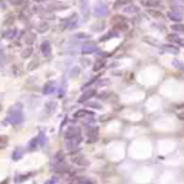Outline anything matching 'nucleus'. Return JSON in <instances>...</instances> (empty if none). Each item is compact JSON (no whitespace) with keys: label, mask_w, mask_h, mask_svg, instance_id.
<instances>
[{"label":"nucleus","mask_w":184,"mask_h":184,"mask_svg":"<svg viewBox=\"0 0 184 184\" xmlns=\"http://www.w3.org/2000/svg\"><path fill=\"white\" fill-rule=\"evenodd\" d=\"M9 124L12 125H20L23 124L24 121V115H23V110H22V105H14L12 109L9 110L8 112V116H6V120Z\"/></svg>","instance_id":"obj_1"},{"label":"nucleus","mask_w":184,"mask_h":184,"mask_svg":"<svg viewBox=\"0 0 184 184\" xmlns=\"http://www.w3.org/2000/svg\"><path fill=\"white\" fill-rule=\"evenodd\" d=\"M109 14V8L104 3H97L94 8V15L97 18H105Z\"/></svg>","instance_id":"obj_2"},{"label":"nucleus","mask_w":184,"mask_h":184,"mask_svg":"<svg viewBox=\"0 0 184 184\" xmlns=\"http://www.w3.org/2000/svg\"><path fill=\"white\" fill-rule=\"evenodd\" d=\"M71 161L76 165H79V167H87L88 165V160L82 154H72L71 155Z\"/></svg>","instance_id":"obj_3"},{"label":"nucleus","mask_w":184,"mask_h":184,"mask_svg":"<svg viewBox=\"0 0 184 184\" xmlns=\"http://www.w3.org/2000/svg\"><path fill=\"white\" fill-rule=\"evenodd\" d=\"M81 141H82V136H77V138H73V139H67V141H66L67 150H69V151L76 150L79 146Z\"/></svg>","instance_id":"obj_4"},{"label":"nucleus","mask_w":184,"mask_h":184,"mask_svg":"<svg viewBox=\"0 0 184 184\" xmlns=\"http://www.w3.org/2000/svg\"><path fill=\"white\" fill-rule=\"evenodd\" d=\"M112 22H114V24H115L117 30H127L129 29V24L126 23V20L122 17H120V15L115 17L114 19H112Z\"/></svg>","instance_id":"obj_5"},{"label":"nucleus","mask_w":184,"mask_h":184,"mask_svg":"<svg viewBox=\"0 0 184 184\" xmlns=\"http://www.w3.org/2000/svg\"><path fill=\"white\" fill-rule=\"evenodd\" d=\"M96 50H97V46L94 42L85 43L82 47H81V53L82 54H92V53H95Z\"/></svg>","instance_id":"obj_6"},{"label":"nucleus","mask_w":184,"mask_h":184,"mask_svg":"<svg viewBox=\"0 0 184 184\" xmlns=\"http://www.w3.org/2000/svg\"><path fill=\"white\" fill-rule=\"evenodd\" d=\"M77 136H81V129L77 127V126H71L68 127V130L66 131V140L67 139H73V138H77Z\"/></svg>","instance_id":"obj_7"},{"label":"nucleus","mask_w":184,"mask_h":184,"mask_svg":"<svg viewBox=\"0 0 184 184\" xmlns=\"http://www.w3.org/2000/svg\"><path fill=\"white\" fill-rule=\"evenodd\" d=\"M79 9H81V13H82V17L85 19H87L90 17V3H88V0H79Z\"/></svg>","instance_id":"obj_8"},{"label":"nucleus","mask_w":184,"mask_h":184,"mask_svg":"<svg viewBox=\"0 0 184 184\" xmlns=\"http://www.w3.org/2000/svg\"><path fill=\"white\" fill-rule=\"evenodd\" d=\"M96 95V91L95 90H87V91H85L82 95L79 96V98H78V102L79 104H85V102H87V101H90L92 97H94Z\"/></svg>","instance_id":"obj_9"},{"label":"nucleus","mask_w":184,"mask_h":184,"mask_svg":"<svg viewBox=\"0 0 184 184\" xmlns=\"http://www.w3.org/2000/svg\"><path fill=\"white\" fill-rule=\"evenodd\" d=\"M98 134V129L96 126H91L87 129V135H88V142H94L97 139Z\"/></svg>","instance_id":"obj_10"},{"label":"nucleus","mask_w":184,"mask_h":184,"mask_svg":"<svg viewBox=\"0 0 184 184\" xmlns=\"http://www.w3.org/2000/svg\"><path fill=\"white\" fill-rule=\"evenodd\" d=\"M54 91H56V82L54 81H49V82H47L43 87V94L44 95H50V94H53Z\"/></svg>","instance_id":"obj_11"},{"label":"nucleus","mask_w":184,"mask_h":184,"mask_svg":"<svg viewBox=\"0 0 184 184\" xmlns=\"http://www.w3.org/2000/svg\"><path fill=\"white\" fill-rule=\"evenodd\" d=\"M161 49L164 50L165 53H170V54H178L179 53V48L173 46V44H165V46H161Z\"/></svg>","instance_id":"obj_12"},{"label":"nucleus","mask_w":184,"mask_h":184,"mask_svg":"<svg viewBox=\"0 0 184 184\" xmlns=\"http://www.w3.org/2000/svg\"><path fill=\"white\" fill-rule=\"evenodd\" d=\"M75 119H83V117H88V116H94V112H91L88 110H78L75 112Z\"/></svg>","instance_id":"obj_13"},{"label":"nucleus","mask_w":184,"mask_h":184,"mask_svg":"<svg viewBox=\"0 0 184 184\" xmlns=\"http://www.w3.org/2000/svg\"><path fill=\"white\" fill-rule=\"evenodd\" d=\"M124 13H125L126 15H135V14L139 13V8H138L136 5H132V4L126 5V6L124 8Z\"/></svg>","instance_id":"obj_14"},{"label":"nucleus","mask_w":184,"mask_h":184,"mask_svg":"<svg viewBox=\"0 0 184 184\" xmlns=\"http://www.w3.org/2000/svg\"><path fill=\"white\" fill-rule=\"evenodd\" d=\"M105 66H106V59L105 58H97L94 63V71L95 72H98V71H101Z\"/></svg>","instance_id":"obj_15"},{"label":"nucleus","mask_w":184,"mask_h":184,"mask_svg":"<svg viewBox=\"0 0 184 184\" xmlns=\"http://www.w3.org/2000/svg\"><path fill=\"white\" fill-rule=\"evenodd\" d=\"M66 22H67V23H64V27H66V28H69V29L75 28V27L77 25V14H73L71 18L66 19Z\"/></svg>","instance_id":"obj_16"},{"label":"nucleus","mask_w":184,"mask_h":184,"mask_svg":"<svg viewBox=\"0 0 184 184\" xmlns=\"http://www.w3.org/2000/svg\"><path fill=\"white\" fill-rule=\"evenodd\" d=\"M40 50H42V53L47 57V56H49L50 54V50H52V46H50V43L49 42H43L42 44H40Z\"/></svg>","instance_id":"obj_17"},{"label":"nucleus","mask_w":184,"mask_h":184,"mask_svg":"<svg viewBox=\"0 0 184 184\" xmlns=\"http://www.w3.org/2000/svg\"><path fill=\"white\" fill-rule=\"evenodd\" d=\"M168 18L169 19H171L173 22H175V23H179V22H182V15L179 14V13H177V12H174V10H170V12H168Z\"/></svg>","instance_id":"obj_18"},{"label":"nucleus","mask_w":184,"mask_h":184,"mask_svg":"<svg viewBox=\"0 0 184 184\" xmlns=\"http://www.w3.org/2000/svg\"><path fill=\"white\" fill-rule=\"evenodd\" d=\"M142 40H144L145 43L153 46V47H160V42H159L158 39L153 38V37H144V38H142Z\"/></svg>","instance_id":"obj_19"},{"label":"nucleus","mask_w":184,"mask_h":184,"mask_svg":"<svg viewBox=\"0 0 184 184\" xmlns=\"http://www.w3.org/2000/svg\"><path fill=\"white\" fill-rule=\"evenodd\" d=\"M115 37H119V30H111V32H109L107 34H105L104 37L100 38V42H105V40L107 39H111V38H115Z\"/></svg>","instance_id":"obj_20"},{"label":"nucleus","mask_w":184,"mask_h":184,"mask_svg":"<svg viewBox=\"0 0 184 184\" xmlns=\"http://www.w3.org/2000/svg\"><path fill=\"white\" fill-rule=\"evenodd\" d=\"M141 4L144 5V6L155 8V6H159V5H160V2H159V0H142Z\"/></svg>","instance_id":"obj_21"},{"label":"nucleus","mask_w":184,"mask_h":184,"mask_svg":"<svg viewBox=\"0 0 184 184\" xmlns=\"http://www.w3.org/2000/svg\"><path fill=\"white\" fill-rule=\"evenodd\" d=\"M171 30H174L175 33H184V24L183 23H174L170 25Z\"/></svg>","instance_id":"obj_22"},{"label":"nucleus","mask_w":184,"mask_h":184,"mask_svg":"<svg viewBox=\"0 0 184 184\" xmlns=\"http://www.w3.org/2000/svg\"><path fill=\"white\" fill-rule=\"evenodd\" d=\"M167 40L170 43H179V40H180V37L177 34V33H170L167 35Z\"/></svg>","instance_id":"obj_23"},{"label":"nucleus","mask_w":184,"mask_h":184,"mask_svg":"<svg viewBox=\"0 0 184 184\" xmlns=\"http://www.w3.org/2000/svg\"><path fill=\"white\" fill-rule=\"evenodd\" d=\"M35 34L34 33H28L27 35H25V43L28 44V46H32L34 42H35Z\"/></svg>","instance_id":"obj_24"},{"label":"nucleus","mask_w":184,"mask_h":184,"mask_svg":"<svg viewBox=\"0 0 184 184\" xmlns=\"http://www.w3.org/2000/svg\"><path fill=\"white\" fill-rule=\"evenodd\" d=\"M39 146V141H38V136L37 138H33L32 140L29 141V145H28V148H29V150H35Z\"/></svg>","instance_id":"obj_25"},{"label":"nucleus","mask_w":184,"mask_h":184,"mask_svg":"<svg viewBox=\"0 0 184 184\" xmlns=\"http://www.w3.org/2000/svg\"><path fill=\"white\" fill-rule=\"evenodd\" d=\"M38 141H39V146H44L46 145V142H47V136L43 131H40L39 132V135H38Z\"/></svg>","instance_id":"obj_26"},{"label":"nucleus","mask_w":184,"mask_h":184,"mask_svg":"<svg viewBox=\"0 0 184 184\" xmlns=\"http://www.w3.org/2000/svg\"><path fill=\"white\" fill-rule=\"evenodd\" d=\"M37 67H39V58H34L32 62L28 64V71H34Z\"/></svg>","instance_id":"obj_27"},{"label":"nucleus","mask_w":184,"mask_h":184,"mask_svg":"<svg viewBox=\"0 0 184 184\" xmlns=\"http://www.w3.org/2000/svg\"><path fill=\"white\" fill-rule=\"evenodd\" d=\"M131 2H130V0H116V2H115V8L117 9L119 6H124V5H129Z\"/></svg>","instance_id":"obj_28"},{"label":"nucleus","mask_w":184,"mask_h":184,"mask_svg":"<svg viewBox=\"0 0 184 184\" xmlns=\"http://www.w3.org/2000/svg\"><path fill=\"white\" fill-rule=\"evenodd\" d=\"M148 13H149V15L154 17V18H161L163 17V14L159 12V10H154V9H149Z\"/></svg>","instance_id":"obj_29"},{"label":"nucleus","mask_w":184,"mask_h":184,"mask_svg":"<svg viewBox=\"0 0 184 184\" xmlns=\"http://www.w3.org/2000/svg\"><path fill=\"white\" fill-rule=\"evenodd\" d=\"M22 156H23V150H22V149L14 150V153H13V159H14V160H19Z\"/></svg>","instance_id":"obj_30"},{"label":"nucleus","mask_w":184,"mask_h":184,"mask_svg":"<svg viewBox=\"0 0 184 184\" xmlns=\"http://www.w3.org/2000/svg\"><path fill=\"white\" fill-rule=\"evenodd\" d=\"M15 32H17L15 29H10V30H8V32H5V34H4V38H5V39H13L14 35H15Z\"/></svg>","instance_id":"obj_31"},{"label":"nucleus","mask_w":184,"mask_h":184,"mask_svg":"<svg viewBox=\"0 0 184 184\" xmlns=\"http://www.w3.org/2000/svg\"><path fill=\"white\" fill-rule=\"evenodd\" d=\"M173 66H174L175 68H178L179 71H184V64L178 59H173Z\"/></svg>","instance_id":"obj_32"},{"label":"nucleus","mask_w":184,"mask_h":184,"mask_svg":"<svg viewBox=\"0 0 184 184\" xmlns=\"http://www.w3.org/2000/svg\"><path fill=\"white\" fill-rule=\"evenodd\" d=\"M171 10H174V12L179 13L180 15L184 14V8H183V6H179V5H173V6H171Z\"/></svg>","instance_id":"obj_33"},{"label":"nucleus","mask_w":184,"mask_h":184,"mask_svg":"<svg viewBox=\"0 0 184 184\" xmlns=\"http://www.w3.org/2000/svg\"><path fill=\"white\" fill-rule=\"evenodd\" d=\"M32 53H33V49H32V48H27V49L23 50L22 57H23V58H28L29 56H32Z\"/></svg>","instance_id":"obj_34"},{"label":"nucleus","mask_w":184,"mask_h":184,"mask_svg":"<svg viewBox=\"0 0 184 184\" xmlns=\"http://www.w3.org/2000/svg\"><path fill=\"white\" fill-rule=\"evenodd\" d=\"M47 29H48V24L47 23H42V24L38 25V30H39V32H46Z\"/></svg>","instance_id":"obj_35"},{"label":"nucleus","mask_w":184,"mask_h":184,"mask_svg":"<svg viewBox=\"0 0 184 184\" xmlns=\"http://www.w3.org/2000/svg\"><path fill=\"white\" fill-rule=\"evenodd\" d=\"M10 3L13 5H22V4L27 3V0H10Z\"/></svg>","instance_id":"obj_36"},{"label":"nucleus","mask_w":184,"mask_h":184,"mask_svg":"<svg viewBox=\"0 0 184 184\" xmlns=\"http://www.w3.org/2000/svg\"><path fill=\"white\" fill-rule=\"evenodd\" d=\"M76 184H94V183H92L91 180H88V179H78Z\"/></svg>","instance_id":"obj_37"},{"label":"nucleus","mask_w":184,"mask_h":184,"mask_svg":"<svg viewBox=\"0 0 184 184\" xmlns=\"http://www.w3.org/2000/svg\"><path fill=\"white\" fill-rule=\"evenodd\" d=\"M87 106H90V107H95V109H101V107H102L101 105L96 104V102H88V104H87Z\"/></svg>","instance_id":"obj_38"},{"label":"nucleus","mask_w":184,"mask_h":184,"mask_svg":"<svg viewBox=\"0 0 184 184\" xmlns=\"http://www.w3.org/2000/svg\"><path fill=\"white\" fill-rule=\"evenodd\" d=\"M110 119H112V115H104V116L100 117V121H106V120H110Z\"/></svg>","instance_id":"obj_39"},{"label":"nucleus","mask_w":184,"mask_h":184,"mask_svg":"<svg viewBox=\"0 0 184 184\" xmlns=\"http://www.w3.org/2000/svg\"><path fill=\"white\" fill-rule=\"evenodd\" d=\"M177 116H178V119H179V120L184 121V110H183V111H179L178 114H177Z\"/></svg>","instance_id":"obj_40"},{"label":"nucleus","mask_w":184,"mask_h":184,"mask_svg":"<svg viewBox=\"0 0 184 184\" xmlns=\"http://www.w3.org/2000/svg\"><path fill=\"white\" fill-rule=\"evenodd\" d=\"M178 44H180L182 47H184V39H182V38H180V40H179V43H178Z\"/></svg>","instance_id":"obj_41"},{"label":"nucleus","mask_w":184,"mask_h":184,"mask_svg":"<svg viewBox=\"0 0 184 184\" xmlns=\"http://www.w3.org/2000/svg\"><path fill=\"white\" fill-rule=\"evenodd\" d=\"M34 2H37V3H40V2H44V0H34Z\"/></svg>","instance_id":"obj_42"},{"label":"nucleus","mask_w":184,"mask_h":184,"mask_svg":"<svg viewBox=\"0 0 184 184\" xmlns=\"http://www.w3.org/2000/svg\"><path fill=\"white\" fill-rule=\"evenodd\" d=\"M0 110H2V105H0Z\"/></svg>","instance_id":"obj_43"}]
</instances>
